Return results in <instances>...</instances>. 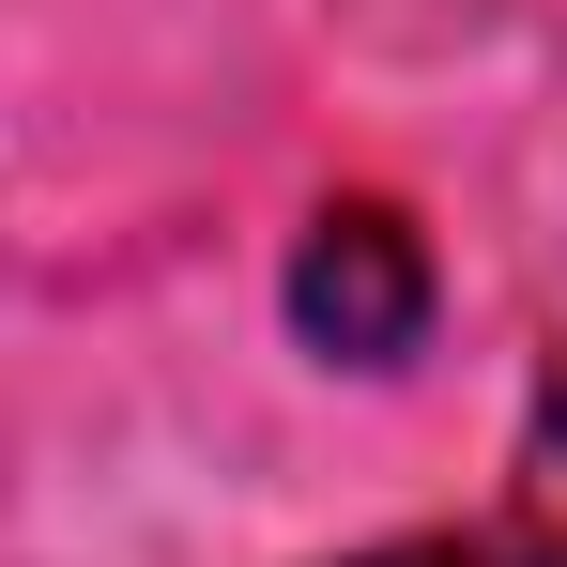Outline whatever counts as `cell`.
<instances>
[{
  "mask_svg": "<svg viewBox=\"0 0 567 567\" xmlns=\"http://www.w3.org/2000/svg\"><path fill=\"white\" fill-rule=\"evenodd\" d=\"M291 338L322 369H399L430 338V246L399 199H322L291 246Z\"/></svg>",
  "mask_w": 567,
  "mask_h": 567,
  "instance_id": "1",
  "label": "cell"
},
{
  "mask_svg": "<svg viewBox=\"0 0 567 567\" xmlns=\"http://www.w3.org/2000/svg\"><path fill=\"white\" fill-rule=\"evenodd\" d=\"M338 567H567V491H522L506 522H445V537H383Z\"/></svg>",
  "mask_w": 567,
  "mask_h": 567,
  "instance_id": "2",
  "label": "cell"
},
{
  "mask_svg": "<svg viewBox=\"0 0 567 567\" xmlns=\"http://www.w3.org/2000/svg\"><path fill=\"white\" fill-rule=\"evenodd\" d=\"M537 491H567V475H537Z\"/></svg>",
  "mask_w": 567,
  "mask_h": 567,
  "instance_id": "3",
  "label": "cell"
}]
</instances>
